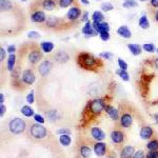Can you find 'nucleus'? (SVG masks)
Masks as SVG:
<instances>
[{"label": "nucleus", "instance_id": "f257e3e1", "mask_svg": "<svg viewBox=\"0 0 158 158\" xmlns=\"http://www.w3.org/2000/svg\"><path fill=\"white\" fill-rule=\"evenodd\" d=\"M77 62L80 68L93 72H97L99 67H102L101 61L90 53H80L77 57Z\"/></svg>", "mask_w": 158, "mask_h": 158}, {"label": "nucleus", "instance_id": "f03ea898", "mask_svg": "<svg viewBox=\"0 0 158 158\" xmlns=\"http://www.w3.org/2000/svg\"><path fill=\"white\" fill-rule=\"evenodd\" d=\"M7 129L14 135H20L24 133L27 130V121L24 119H21L19 117H15V118L11 119L7 123Z\"/></svg>", "mask_w": 158, "mask_h": 158}, {"label": "nucleus", "instance_id": "7ed1b4c3", "mask_svg": "<svg viewBox=\"0 0 158 158\" xmlns=\"http://www.w3.org/2000/svg\"><path fill=\"white\" fill-rule=\"evenodd\" d=\"M29 134L35 140H43L48 136V130L41 123H33L30 126Z\"/></svg>", "mask_w": 158, "mask_h": 158}, {"label": "nucleus", "instance_id": "20e7f679", "mask_svg": "<svg viewBox=\"0 0 158 158\" xmlns=\"http://www.w3.org/2000/svg\"><path fill=\"white\" fill-rule=\"evenodd\" d=\"M106 106L102 99L96 98L92 100L89 104V110H90V113L93 115H100L103 110H106Z\"/></svg>", "mask_w": 158, "mask_h": 158}, {"label": "nucleus", "instance_id": "39448f33", "mask_svg": "<svg viewBox=\"0 0 158 158\" xmlns=\"http://www.w3.org/2000/svg\"><path fill=\"white\" fill-rule=\"evenodd\" d=\"M53 69V62L50 59L44 60L38 65V73L40 74L41 77H47L50 75L51 71Z\"/></svg>", "mask_w": 158, "mask_h": 158}, {"label": "nucleus", "instance_id": "423d86ee", "mask_svg": "<svg viewBox=\"0 0 158 158\" xmlns=\"http://www.w3.org/2000/svg\"><path fill=\"white\" fill-rule=\"evenodd\" d=\"M20 79H21V81L24 83L25 85H31L35 82V80H36V76H35L34 72H33L31 69H27V70L23 71L22 76Z\"/></svg>", "mask_w": 158, "mask_h": 158}, {"label": "nucleus", "instance_id": "0eeeda50", "mask_svg": "<svg viewBox=\"0 0 158 158\" xmlns=\"http://www.w3.org/2000/svg\"><path fill=\"white\" fill-rule=\"evenodd\" d=\"M47 19V15L41 10H36L31 14V20L35 23H44Z\"/></svg>", "mask_w": 158, "mask_h": 158}, {"label": "nucleus", "instance_id": "6e6552de", "mask_svg": "<svg viewBox=\"0 0 158 158\" xmlns=\"http://www.w3.org/2000/svg\"><path fill=\"white\" fill-rule=\"evenodd\" d=\"M124 138H126L124 133L122 131H120V130H113V131L111 132V140L116 146H119V144L123 143Z\"/></svg>", "mask_w": 158, "mask_h": 158}, {"label": "nucleus", "instance_id": "1a4fd4ad", "mask_svg": "<svg viewBox=\"0 0 158 158\" xmlns=\"http://www.w3.org/2000/svg\"><path fill=\"white\" fill-rule=\"evenodd\" d=\"M53 59H54L55 62L59 63V64H62V63H67L69 60H70V56L65 51L59 50L53 55Z\"/></svg>", "mask_w": 158, "mask_h": 158}, {"label": "nucleus", "instance_id": "9d476101", "mask_svg": "<svg viewBox=\"0 0 158 158\" xmlns=\"http://www.w3.org/2000/svg\"><path fill=\"white\" fill-rule=\"evenodd\" d=\"M42 57H43L42 52L38 49H33L32 51H30L29 55H27L29 61L32 63V64H36V63H38L42 59Z\"/></svg>", "mask_w": 158, "mask_h": 158}, {"label": "nucleus", "instance_id": "9b49d317", "mask_svg": "<svg viewBox=\"0 0 158 158\" xmlns=\"http://www.w3.org/2000/svg\"><path fill=\"white\" fill-rule=\"evenodd\" d=\"M119 124H120L121 128L123 129H129L133 124V117L130 113H124L120 116L119 119Z\"/></svg>", "mask_w": 158, "mask_h": 158}, {"label": "nucleus", "instance_id": "f8f14e48", "mask_svg": "<svg viewBox=\"0 0 158 158\" xmlns=\"http://www.w3.org/2000/svg\"><path fill=\"white\" fill-rule=\"evenodd\" d=\"M81 16V10L78 6H72L67 13V18L70 21H75Z\"/></svg>", "mask_w": 158, "mask_h": 158}, {"label": "nucleus", "instance_id": "ddd939ff", "mask_svg": "<svg viewBox=\"0 0 158 158\" xmlns=\"http://www.w3.org/2000/svg\"><path fill=\"white\" fill-rule=\"evenodd\" d=\"M106 151H108V146L106 143L101 141H97L95 144H94V152L95 154L99 157H102L106 154Z\"/></svg>", "mask_w": 158, "mask_h": 158}, {"label": "nucleus", "instance_id": "4468645a", "mask_svg": "<svg viewBox=\"0 0 158 158\" xmlns=\"http://www.w3.org/2000/svg\"><path fill=\"white\" fill-rule=\"evenodd\" d=\"M81 32H82V34L85 36V38H91L93 36H96V35L98 34V33L93 29V24H92L91 21L85 22V25L83 27Z\"/></svg>", "mask_w": 158, "mask_h": 158}, {"label": "nucleus", "instance_id": "2eb2a0df", "mask_svg": "<svg viewBox=\"0 0 158 158\" xmlns=\"http://www.w3.org/2000/svg\"><path fill=\"white\" fill-rule=\"evenodd\" d=\"M91 136L96 141H102L106 138V133L100 128H92L91 129Z\"/></svg>", "mask_w": 158, "mask_h": 158}, {"label": "nucleus", "instance_id": "dca6fc26", "mask_svg": "<svg viewBox=\"0 0 158 158\" xmlns=\"http://www.w3.org/2000/svg\"><path fill=\"white\" fill-rule=\"evenodd\" d=\"M39 4L45 11H53L56 9L57 2H56V0H40Z\"/></svg>", "mask_w": 158, "mask_h": 158}, {"label": "nucleus", "instance_id": "f3484780", "mask_svg": "<svg viewBox=\"0 0 158 158\" xmlns=\"http://www.w3.org/2000/svg\"><path fill=\"white\" fill-rule=\"evenodd\" d=\"M135 148L133 146H126L120 152V158H133Z\"/></svg>", "mask_w": 158, "mask_h": 158}, {"label": "nucleus", "instance_id": "a211bd4d", "mask_svg": "<svg viewBox=\"0 0 158 158\" xmlns=\"http://www.w3.org/2000/svg\"><path fill=\"white\" fill-rule=\"evenodd\" d=\"M106 114H108V115L111 117L112 120L117 121V120H119V119H120V116H119V112L117 111V109H115L114 106H106Z\"/></svg>", "mask_w": 158, "mask_h": 158}, {"label": "nucleus", "instance_id": "6ab92c4d", "mask_svg": "<svg viewBox=\"0 0 158 158\" xmlns=\"http://www.w3.org/2000/svg\"><path fill=\"white\" fill-rule=\"evenodd\" d=\"M153 135H154V131H153V129L149 126L143 127V128L140 130V137H141L142 139L148 140L151 138Z\"/></svg>", "mask_w": 158, "mask_h": 158}, {"label": "nucleus", "instance_id": "aec40b11", "mask_svg": "<svg viewBox=\"0 0 158 158\" xmlns=\"http://www.w3.org/2000/svg\"><path fill=\"white\" fill-rule=\"evenodd\" d=\"M117 34L120 37L124 38V39H129V38L132 37L131 31L129 30V27H127V25H121V27H119L118 30H117Z\"/></svg>", "mask_w": 158, "mask_h": 158}, {"label": "nucleus", "instance_id": "412c9836", "mask_svg": "<svg viewBox=\"0 0 158 158\" xmlns=\"http://www.w3.org/2000/svg\"><path fill=\"white\" fill-rule=\"evenodd\" d=\"M0 9L1 12H9L14 9V4L11 0H0Z\"/></svg>", "mask_w": 158, "mask_h": 158}, {"label": "nucleus", "instance_id": "4be33fe9", "mask_svg": "<svg viewBox=\"0 0 158 158\" xmlns=\"http://www.w3.org/2000/svg\"><path fill=\"white\" fill-rule=\"evenodd\" d=\"M60 23V19H58L57 17H49L45 21V25L50 29H56V27H59Z\"/></svg>", "mask_w": 158, "mask_h": 158}, {"label": "nucleus", "instance_id": "5701e85b", "mask_svg": "<svg viewBox=\"0 0 158 158\" xmlns=\"http://www.w3.org/2000/svg\"><path fill=\"white\" fill-rule=\"evenodd\" d=\"M40 49H41L43 53L49 54V53H51L53 50H54V43L51 42V41H43L40 43Z\"/></svg>", "mask_w": 158, "mask_h": 158}, {"label": "nucleus", "instance_id": "b1692460", "mask_svg": "<svg viewBox=\"0 0 158 158\" xmlns=\"http://www.w3.org/2000/svg\"><path fill=\"white\" fill-rule=\"evenodd\" d=\"M91 153H92V150L91 148L86 144H82L79 148V154L82 158H90L91 156Z\"/></svg>", "mask_w": 158, "mask_h": 158}, {"label": "nucleus", "instance_id": "393cba45", "mask_svg": "<svg viewBox=\"0 0 158 158\" xmlns=\"http://www.w3.org/2000/svg\"><path fill=\"white\" fill-rule=\"evenodd\" d=\"M128 49L134 56H138L142 52V48L139 44H136V43H130V44H128Z\"/></svg>", "mask_w": 158, "mask_h": 158}, {"label": "nucleus", "instance_id": "a878e982", "mask_svg": "<svg viewBox=\"0 0 158 158\" xmlns=\"http://www.w3.org/2000/svg\"><path fill=\"white\" fill-rule=\"evenodd\" d=\"M15 64H16V55L10 54L7 58V70L9 72H13L15 70Z\"/></svg>", "mask_w": 158, "mask_h": 158}, {"label": "nucleus", "instance_id": "bb28decb", "mask_svg": "<svg viewBox=\"0 0 158 158\" xmlns=\"http://www.w3.org/2000/svg\"><path fill=\"white\" fill-rule=\"evenodd\" d=\"M59 142H60L61 146H63V147H69L71 143H72V138L70 137V135H67V134L60 135V137H59Z\"/></svg>", "mask_w": 158, "mask_h": 158}, {"label": "nucleus", "instance_id": "cd10ccee", "mask_svg": "<svg viewBox=\"0 0 158 158\" xmlns=\"http://www.w3.org/2000/svg\"><path fill=\"white\" fill-rule=\"evenodd\" d=\"M138 24L139 27H141V29L143 30H148L150 27V22L149 20H148V17L146 15H142L141 17L139 18V21H138Z\"/></svg>", "mask_w": 158, "mask_h": 158}, {"label": "nucleus", "instance_id": "c85d7f7f", "mask_svg": "<svg viewBox=\"0 0 158 158\" xmlns=\"http://www.w3.org/2000/svg\"><path fill=\"white\" fill-rule=\"evenodd\" d=\"M99 90H100V88L97 86V83H92L88 89V93L90 94L91 96H93V97H96L99 94Z\"/></svg>", "mask_w": 158, "mask_h": 158}, {"label": "nucleus", "instance_id": "c756f323", "mask_svg": "<svg viewBox=\"0 0 158 158\" xmlns=\"http://www.w3.org/2000/svg\"><path fill=\"white\" fill-rule=\"evenodd\" d=\"M92 20H93V22H103L104 16L101 12L95 11L93 13V15H92Z\"/></svg>", "mask_w": 158, "mask_h": 158}, {"label": "nucleus", "instance_id": "7c9ffc66", "mask_svg": "<svg viewBox=\"0 0 158 158\" xmlns=\"http://www.w3.org/2000/svg\"><path fill=\"white\" fill-rule=\"evenodd\" d=\"M21 113L23 114L24 116H27V117H32V116L35 115L34 110L31 108L30 106H22V108H21Z\"/></svg>", "mask_w": 158, "mask_h": 158}, {"label": "nucleus", "instance_id": "2f4dec72", "mask_svg": "<svg viewBox=\"0 0 158 158\" xmlns=\"http://www.w3.org/2000/svg\"><path fill=\"white\" fill-rule=\"evenodd\" d=\"M147 148L150 151H158V139H152L147 143Z\"/></svg>", "mask_w": 158, "mask_h": 158}, {"label": "nucleus", "instance_id": "473e14b6", "mask_svg": "<svg viewBox=\"0 0 158 158\" xmlns=\"http://www.w3.org/2000/svg\"><path fill=\"white\" fill-rule=\"evenodd\" d=\"M122 6L126 7V9H133V7L138 6V3L135 0H124V2L122 3Z\"/></svg>", "mask_w": 158, "mask_h": 158}, {"label": "nucleus", "instance_id": "72a5a7b5", "mask_svg": "<svg viewBox=\"0 0 158 158\" xmlns=\"http://www.w3.org/2000/svg\"><path fill=\"white\" fill-rule=\"evenodd\" d=\"M116 74L117 75L120 77L122 80H124V81H129V79H130V76H129V74L127 71H124V70H120V69H118V70L116 71Z\"/></svg>", "mask_w": 158, "mask_h": 158}, {"label": "nucleus", "instance_id": "f704fd0d", "mask_svg": "<svg viewBox=\"0 0 158 158\" xmlns=\"http://www.w3.org/2000/svg\"><path fill=\"white\" fill-rule=\"evenodd\" d=\"M45 115H47L48 119L51 120V121H55L56 119L59 117V116H58V113L56 111H54V110H51V111L47 112V113H45Z\"/></svg>", "mask_w": 158, "mask_h": 158}, {"label": "nucleus", "instance_id": "c9c22d12", "mask_svg": "<svg viewBox=\"0 0 158 158\" xmlns=\"http://www.w3.org/2000/svg\"><path fill=\"white\" fill-rule=\"evenodd\" d=\"M110 31V25L108 22L103 21V22H100V24H99V29H98V34H100V33L102 32H109Z\"/></svg>", "mask_w": 158, "mask_h": 158}, {"label": "nucleus", "instance_id": "e433bc0d", "mask_svg": "<svg viewBox=\"0 0 158 158\" xmlns=\"http://www.w3.org/2000/svg\"><path fill=\"white\" fill-rule=\"evenodd\" d=\"M142 50H144L148 53H154L155 52V45L153 43H144L142 45Z\"/></svg>", "mask_w": 158, "mask_h": 158}, {"label": "nucleus", "instance_id": "4c0bfd02", "mask_svg": "<svg viewBox=\"0 0 158 158\" xmlns=\"http://www.w3.org/2000/svg\"><path fill=\"white\" fill-rule=\"evenodd\" d=\"M101 10L102 12H110L112 10H114V6L111 3V2H104V3L101 4Z\"/></svg>", "mask_w": 158, "mask_h": 158}, {"label": "nucleus", "instance_id": "58836bf2", "mask_svg": "<svg viewBox=\"0 0 158 158\" xmlns=\"http://www.w3.org/2000/svg\"><path fill=\"white\" fill-rule=\"evenodd\" d=\"M74 2V0H59L58 4H59L60 7L62 9H65V7H69Z\"/></svg>", "mask_w": 158, "mask_h": 158}, {"label": "nucleus", "instance_id": "ea45409f", "mask_svg": "<svg viewBox=\"0 0 158 158\" xmlns=\"http://www.w3.org/2000/svg\"><path fill=\"white\" fill-rule=\"evenodd\" d=\"M118 65H119V69L120 70H124L127 71L128 70V64L124 60H122L121 58H118Z\"/></svg>", "mask_w": 158, "mask_h": 158}, {"label": "nucleus", "instance_id": "a19ab883", "mask_svg": "<svg viewBox=\"0 0 158 158\" xmlns=\"http://www.w3.org/2000/svg\"><path fill=\"white\" fill-rule=\"evenodd\" d=\"M27 37H29L30 39H38V38H40V34L38 32L32 31V32H29V34H27Z\"/></svg>", "mask_w": 158, "mask_h": 158}, {"label": "nucleus", "instance_id": "79ce46f5", "mask_svg": "<svg viewBox=\"0 0 158 158\" xmlns=\"http://www.w3.org/2000/svg\"><path fill=\"white\" fill-rule=\"evenodd\" d=\"M146 158H158V151H149L146 154Z\"/></svg>", "mask_w": 158, "mask_h": 158}, {"label": "nucleus", "instance_id": "37998d69", "mask_svg": "<svg viewBox=\"0 0 158 158\" xmlns=\"http://www.w3.org/2000/svg\"><path fill=\"white\" fill-rule=\"evenodd\" d=\"M99 37H100V39L102 40V41H108L110 39V34H109V32H102L99 34Z\"/></svg>", "mask_w": 158, "mask_h": 158}, {"label": "nucleus", "instance_id": "c03bdc74", "mask_svg": "<svg viewBox=\"0 0 158 158\" xmlns=\"http://www.w3.org/2000/svg\"><path fill=\"white\" fill-rule=\"evenodd\" d=\"M133 158H146V153H144L142 150H139V151H136L134 154Z\"/></svg>", "mask_w": 158, "mask_h": 158}, {"label": "nucleus", "instance_id": "a18cd8bd", "mask_svg": "<svg viewBox=\"0 0 158 158\" xmlns=\"http://www.w3.org/2000/svg\"><path fill=\"white\" fill-rule=\"evenodd\" d=\"M99 56H100L101 58H104V59H111V58L113 57V54L110 52H102L99 54Z\"/></svg>", "mask_w": 158, "mask_h": 158}, {"label": "nucleus", "instance_id": "49530a36", "mask_svg": "<svg viewBox=\"0 0 158 158\" xmlns=\"http://www.w3.org/2000/svg\"><path fill=\"white\" fill-rule=\"evenodd\" d=\"M6 52L7 51H6L3 49V48H0V61H3L4 59H6Z\"/></svg>", "mask_w": 158, "mask_h": 158}, {"label": "nucleus", "instance_id": "de8ad7c7", "mask_svg": "<svg viewBox=\"0 0 158 158\" xmlns=\"http://www.w3.org/2000/svg\"><path fill=\"white\" fill-rule=\"evenodd\" d=\"M34 119L35 121H37L38 123H44V118L41 116V115H38V114H36V115H34Z\"/></svg>", "mask_w": 158, "mask_h": 158}, {"label": "nucleus", "instance_id": "09e8293b", "mask_svg": "<svg viewBox=\"0 0 158 158\" xmlns=\"http://www.w3.org/2000/svg\"><path fill=\"white\" fill-rule=\"evenodd\" d=\"M27 101L29 102L30 104H32L33 102H34V92H31V93L29 94V95L27 96Z\"/></svg>", "mask_w": 158, "mask_h": 158}, {"label": "nucleus", "instance_id": "8fccbe9b", "mask_svg": "<svg viewBox=\"0 0 158 158\" xmlns=\"http://www.w3.org/2000/svg\"><path fill=\"white\" fill-rule=\"evenodd\" d=\"M6 106H4V103L3 104H0V116L3 117L4 114H6Z\"/></svg>", "mask_w": 158, "mask_h": 158}, {"label": "nucleus", "instance_id": "3c124183", "mask_svg": "<svg viewBox=\"0 0 158 158\" xmlns=\"http://www.w3.org/2000/svg\"><path fill=\"white\" fill-rule=\"evenodd\" d=\"M58 134H60V135H63V134H67V135H70L71 134V131L69 129H61L59 130V131L57 132Z\"/></svg>", "mask_w": 158, "mask_h": 158}, {"label": "nucleus", "instance_id": "603ef678", "mask_svg": "<svg viewBox=\"0 0 158 158\" xmlns=\"http://www.w3.org/2000/svg\"><path fill=\"white\" fill-rule=\"evenodd\" d=\"M15 51H16L15 45H9V48H7V53L9 54H15Z\"/></svg>", "mask_w": 158, "mask_h": 158}, {"label": "nucleus", "instance_id": "864d4df0", "mask_svg": "<svg viewBox=\"0 0 158 158\" xmlns=\"http://www.w3.org/2000/svg\"><path fill=\"white\" fill-rule=\"evenodd\" d=\"M81 21H85V22L90 21V20H89V12H85V13H83L82 17H81Z\"/></svg>", "mask_w": 158, "mask_h": 158}, {"label": "nucleus", "instance_id": "5fc2aeb1", "mask_svg": "<svg viewBox=\"0 0 158 158\" xmlns=\"http://www.w3.org/2000/svg\"><path fill=\"white\" fill-rule=\"evenodd\" d=\"M150 4H151L152 7L157 9V7H158V0H151V1H150Z\"/></svg>", "mask_w": 158, "mask_h": 158}, {"label": "nucleus", "instance_id": "6e6d98bb", "mask_svg": "<svg viewBox=\"0 0 158 158\" xmlns=\"http://www.w3.org/2000/svg\"><path fill=\"white\" fill-rule=\"evenodd\" d=\"M0 103H1V104L4 103V95H3V93L0 94Z\"/></svg>", "mask_w": 158, "mask_h": 158}, {"label": "nucleus", "instance_id": "4d7b16f0", "mask_svg": "<svg viewBox=\"0 0 158 158\" xmlns=\"http://www.w3.org/2000/svg\"><path fill=\"white\" fill-rule=\"evenodd\" d=\"M80 2L82 4H85V6H88V4H90V1H89V0H80Z\"/></svg>", "mask_w": 158, "mask_h": 158}, {"label": "nucleus", "instance_id": "13d9d810", "mask_svg": "<svg viewBox=\"0 0 158 158\" xmlns=\"http://www.w3.org/2000/svg\"><path fill=\"white\" fill-rule=\"evenodd\" d=\"M154 67L156 70H158V58H156V59L154 60Z\"/></svg>", "mask_w": 158, "mask_h": 158}, {"label": "nucleus", "instance_id": "bf43d9fd", "mask_svg": "<svg viewBox=\"0 0 158 158\" xmlns=\"http://www.w3.org/2000/svg\"><path fill=\"white\" fill-rule=\"evenodd\" d=\"M154 18H155V21H157V22H158V11H156V13H155Z\"/></svg>", "mask_w": 158, "mask_h": 158}, {"label": "nucleus", "instance_id": "052dcab7", "mask_svg": "<svg viewBox=\"0 0 158 158\" xmlns=\"http://www.w3.org/2000/svg\"><path fill=\"white\" fill-rule=\"evenodd\" d=\"M154 119H155V120H156V123L158 124V113L154 114Z\"/></svg>", "mask_w": 158, "mask_h": 158}, {"label": "nucleus", "instance_id": "680f3d73", "mask_svg": "<svg viewBox=\"0 0 158 158\" xmlns=\"http://www.w3.org/2000/svg\"><path fill=\"white\" fill-rule=\"evenodd\" d=\"M106 158H116V157H115V154H114V155H113V154H110V155H108V156H106Z\"/></svg>", "mask_w": 158, "mask_h": 158}, {"label": "nucleus", "instance_id": "e2e57ef3", "mask_svg": "<svg viewBox=\"0 0 158 158\" xmlns=\"http://www.w3.org/2000/svg\"><path fill=\"white\" fill-rule=\"evenodd\" d=\"M138 1H147V0H138Z\"/></svg>", "mask_w": 158, "mask_h": 158}, {"label": "nucleus", "instance_id": "0e129e2a", "mask_svg": "<svg viewBox=\"0 0 158 158\" xmlns=\"http://www.w3.org/2000/svg\"><path fill=\"white\" fill-rule=\"evenodd\" d=\"M20 1H27V0H20Z\"/></svg>", "mask_w": 158, "mask_h": 158}, {"label": "nucleus", "instance_id": "69168bd1", "mask_svg": "<svg viewBox=\"0 0 158 158\" xmlns=\"http://www.w3.org/2000/svg\"><path fill=\"white\" fill-rule=\"evenodd\" d=\"M157 54H158V48H157Z\"/></svg>", "mask_w": 158, "mask_h": 158}, {"label": "nucleus", "instance_id": "338daca9", "mask_svg": "<svg viewBox=\"0 0 158 158\" xmlns=\"http://www.w3.org/2000/svg\"><path fill=\"white\" fill-rule=\"evenodd\" d=\"M97 1H100V0H97Z\"/></svg>", "mask_w": 158, "mask_h": 158}]
</instances>
